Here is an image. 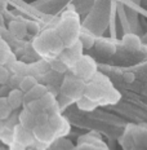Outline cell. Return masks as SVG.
Returning a JSON list of instances; mask_svg holds the SVG:
<instances>
[{"instance_id": "2e32d148", "label": "cell", "mask_w": 147, "mask_h": 150, "mask_svg": "<svg viewBox=\"0 0 147 150\" xmlns=\"http://www.w3.org/2000/svg\"><path fill=\"white\" fill-rule=\"evenodd\" d=\"M9 48L8 45L5 44V42L0 40V65H4L5 62L8 61L9 58Z\"/></svg>"}, {"instance_id": "7a4b0ae2", "label": "cell", "mask_w": 147, "mask_h": 150, "mask_svg": "<svg viewBox=\"0 0 147 150\" xmlns=\"http://www.w3.org/2000/svg\"><path fill=\"white\" fill-rule=\"evenodd\" d=\"M56 31H57V34L62 39V42H63L65 48L75 44L77 42V36H79V22H77V18H75L74 16L66 14L63 17V20L59 22Z\"/></svg>"}, {"instance_id": "7c38bea8", "label": "cell", "mask_w": 147, "mask_h": 150, "mask_svg": "<svg viewBox=\"0 0 147 150\" xmlns=\"http://www.w3.org/2000/svg\"><path fill=\"white\" fill-rule=\"evenodd\" d=\"M76 105H77V108L83 111H93L97 106H98V104H97L96 101H93V100H90L89 97H87V96H84V95L76 100Z\"/></svg>"}, {"instance_id": "30bf717a", "label": "cell", "mask_w": 147, "mask_h": 150, "mask_svg": "<svg viewBox=\"0 0 147 150\" xmlns=\"http://www.w3.org/2000/svg\"><path fill=\"white\" fill-rule=\"evenodd\" d=\"M7 101L12 110H17L23 105V92L20 88L12 89L7 96Z\"/></svg>"}, {"instance_id": "8992f818", "label": "cell", "mask_w": 147, "mask_h": 150, "mask_svg": "<svg viewBox=\"0 0 147 150\" xmlns=\"http://www.w3.org/2000/svg\"><path fill=\"white\" fill-rule=\"evenodd\" d=\"M13 140L21 142L25 146H29L34 142L35 139H34V135L30 129L22 127L21 124H17V126L13 128Z\"/></svg>"}, {"instance_id": "5b68a950", "label": "cell", "mask_w": 147, "mask_h": 150, "mask_svg": "<svg viewBox=\"0 0 147 150\" xmlns=\"http://www.w3.org/2000/svg\"><path fill=\"white\" fill-rule=\"evenodd\" d=\"M31 132H32L35 140H37V141H40V142H45V144L53 141L56 137L54 131L52 129V127L49 126L48 123L36 124V126L31 129Z\"/></svg>"}, {"instance_id": "9a60e30c", "label": "cell", "mask_w": 147, "mask_h": 150, "mask_svg": "<svg viewBox=\"0 0 147 150\" xmlns=\"http://www.w3.org/2000/svg\"><path fill=\"white\" fill-rule=\"evenodd\" d=\"M25 105H26L27 110L31 111L34 115H37V114H40V112H45L44 108H43L41 101H40V98L39 100H32V101L27 102V104H25Z\"/></svg>"}, {"instance_id": "9c48e42d", "label": "cell", "mask_w": 147, "mask_h": 150, "mask_svg": "<svg viewBox=\"0 0 147 150\" xmlns=\"http://www.w3.org/2000/svg\"><path fill=\"white\" fill-rule=\"evenodd\" d=\"M40 101H41V104H43L44 111H45L48 115L58 112L59 105H58L57 100H56V97H54V95H52L51 92H46L45 95L43 96L41 98H40Z\"/></svg>"}, {"instance_id": "ac0fdd59", "label": "cell", "mask_w": 147, "mask_h": 150, "mask_svg": "<svg viewBox=\"0 0 147 150\" xmlns=\"http://www.w3.org/2000/svg\"><path fill=\"white\" fill-rule=\"evenodd\" d=\"M8 79H9V73H8V70H7L5 67H3L1 65H0V84L8 82Z\"/></svg>"}, {"instance_id": "6da1fadb", "label": "cell", "mask_w": 147, "mask_h": 150, "mask_svg": "<svg viewBox=\"0 0 147 150\" xmlns=\"http://www.w3.org/2000/svg\"><path fill=\"white\" fill-rule=\"evenodd\" d=\"M34 47L40 54L57 57L65 49V44L56 30H46L34 42Z\"/></svg>"}, {"instance_id": "8fae6325", "label": "cell", "mask_w": 147, "mask_h": 150, "mask_svg": "<svg viewBox=\"0 0 147 150\" xmlns=\"http://www.w3.org/2000/svg\"><path fill=\"white\" fill-rule=\"evenodd\" d=\"M18 120H20V124L27 129H32L34 127L36 126V115H34L31 111H29L26 108L21 111L20 117H18Z\"/></svg>"}, {"instance_id": "d6986e66", "label": "cell", "mask_w": 147, "mask_h": 150, "mask_svg": "<svg viewBox=\"0 0 147 150\" xmlns=\"http://www.w3.org/2000/svg\"><path fill=\"white\" fill-rule=\"evenodd\" d=\"M9 146H11V150H25V148H26V146L22 145L21 142L14 141V140H12V141L9 142Z\"/></svg>"}, {"instance_id": "e0dca14e", "label": "cell", "mask_w": 147, "mask_h": 150, "mask_svg": "<svg viewBox=\"0 0 147 150\" xmlns=\"http://www.w3.org/2000/svg\"><path fill=\"white\" fill-rule=\"evenodd\" d=\"M11 31L14 34V35H17V36H22L25 35V31H26V26H25L23 23H21V22H12L11 23Z\"/></svg>"}, {"instance_id": "5bb4252c", "label": "cell", "mask_w": 147, "mask_h": 150, "mask_svg": "<svg viewBox=\"0 0 147 150\" xmlns=\"http://www.w3.org/2000/svg\"><path fill=\"white\" fill-rule=\"evenodd\" d=\"M13 111L9 106L7 97H0V120H5L9 118L11 112Z\"/></svg>"}, {"instance_id": "4fadbf2b", "label": "cell", "mask_w": 147, "mask_h": 150, "mask_svg": "<svg viewBox=\"0 0 147 150\" xmlns=\"http://www.w3.org/2000/svg\"><path fill=\"white\" fill-rule=\"evenodd\" d=\"M37 82L36 79L34 76H31V75H27V76H23L22 79L20 80V83H18V88H20L22 92H27L29 89H31L34 86H35Z\"/></svg>"}, {"instance_id": "3957f363", "label": "cell", "mask_w": 147, "mask_h": 150, "mask_svg": "<svg viewBox=\"0 0 147 150\" xmlns=\"http://www.w3.org/2000/svg\"><path fill=\"white\" fill-rule=\"evenodd\" d=\"M70 69L72 70L75 76L80 78L83 80L93 79V76L96 75V71H97L96 62L89 56H80Z\"/></svg>"}, {"instance_id": "ba28073f", "label": "cell", "mask_w": 147, "mask_h": 150, "mask_svg": "<svg viewBox=\"0 0 147 150\" xmlns=\"http://www.w3.org/2000/svg\"><path fill=\"white\" fill-rule=\"evenodd\" d=\"M46 92H48V88H46L45 86L36 83L31 89H29L27 92L23 93V105L27 104V102H30V101H32V100L41 98Z\"/></svg>"}, {"instance_id": "52a82bcc", "label": "cell", "mask_w": 147, "mask_h": 150, "mask_svg": "<svg viewBox=\"0 0 147 150\" xmlns=\"http://www.w3.org/2000/svg\"><path fill=\"white\" fill-rule=\"evenodd\" d=\"M48 124L52 127V129L54 131L56 136L57 135H65L68 131V124L63 118L59 115V112L56 114H51L48 118Z\"/></svg>"}, {"instance_id": "277c9868", "label": "cell", "mask_w": 147, "mask_h": 150, "mask_svg": "<svg viewBox=\"0 0 147 150\" xmlns=\"http://www.w3.org/2000/svg\"><path fill=\"white\" fill-rule=\"evenodd\" d=\"M84 89H85V84L84 80L80 78L75 76V75H70L63 79L62 83V93L63 96L71 101H75L79 97L84 95Z\"/></svg>"}]
</instances>
